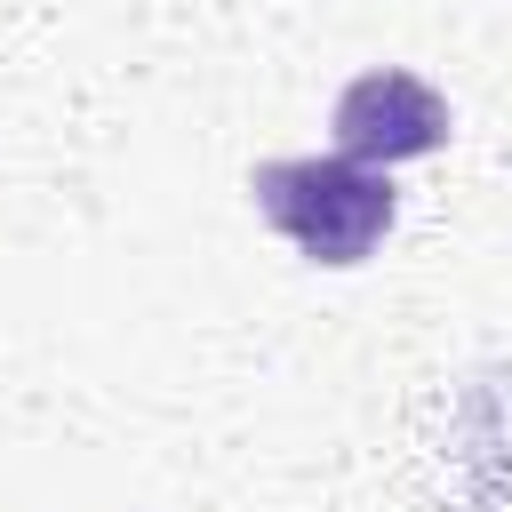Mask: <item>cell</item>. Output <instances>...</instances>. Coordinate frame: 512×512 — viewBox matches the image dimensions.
I'll use <instances>...</instances> for the list:
<instances>
[{"instance_id":"cell-1","label":"cell","mask_w":512,"mask_h":512,"mask_svg":"<svg viewBox=\"0 0 512 512\" xmlns=\"http://www.w3.org/2000/svg\"><path fill=\"white\" fill-rule=\"evenodd\" d=\"M256 192V216L296 240V256L328 264V272H352L384 248L392 216H400V192L384 168H360L344 152H288V160H264L248 176Z\"/></svg>"},{"instance_id":"cell-2","label":"cell","mask_w":512,"mask_h":512,"mask_svg":"<svg viewBox=\"0 0 512 512\" xmlns=\"http://www.w3.org/2000/svg\"><path fill=\"white\" fill-rule=\"evenodd\" d=\"M328 136H336V152L360 160V168H400V160L440 152V144L456 136V112H448V96H440L432 80H416V72H400V64H376V72L344 80V96H336V112H328Z\"/></svg>"}]
</instances>
